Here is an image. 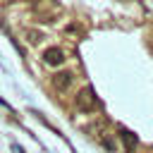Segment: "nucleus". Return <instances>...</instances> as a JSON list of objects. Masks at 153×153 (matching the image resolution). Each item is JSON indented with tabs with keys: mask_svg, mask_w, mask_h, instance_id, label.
I'll return each mask as SVG.
<instances>
[{
	"mask_svg": "<svg viewBox=\"0 0 153 153\" xmlns=\"http://www.w3.org/2000/svg\"><path fill=\"white\" fill-rule=\"evenodd\" d=\"M76 108L81 112H91L98 108V98H96V91L91 86H84L79 93H76Z\"/></svg>",
	"mask_w": 153,
	"mask_h": 153,
	"instance_id": "nucleus-1",
	"label": "nucleus"
},
{
	"mask_svg": "<svg viewBox=\"0 0 153 153\" xmlns=\"http://www.w3.org/2000/svg\"><path fill=\"white\" fill-rule=\"evenodd\" d=\"M43 62H45V65H50V67H57V65H62V62H65V53H62V48L53 45V48L43 50Z\"/></svg>",
	"mask_w": 153,
	"mask_h": 153,
	"instance_id": "nucleus-2",
	"label": "nucleus"
},
{
	"mask_svg": "<svg viewBox=\"0 0 153 153\" xmlns=\"http://www.w3.org/2000/svg\"><path fill=\"white\" fill-rule=\"evenodd\" d=\"M120 139H122V143H124V151H127V153H134V151H136L139 139H136V134H134V131H129V129L120 127Z\"/></svg>",
	"mask_w": 153,
	"mask_h": 153,
	"instance_id": "nucleus-3",
	"label": "nucleus"
},
{
	"mask_svg": "<svg viewBox=\"0 0 153 153\" xmlns=\"http://www.w3.org/2000/svg\"><path fill=\"white\" fill-rule=\"evenodd\" d=\"M72 72H57V74H53V86L57 88V91H67L69 86H72Z\"/></svg>",
	"mask_w": 153,
	"mask_h": 153,
	"instance_id": "nucleus-4",
	"label": "nucleus"
},
{
	"mask_svg": "<svg viewBox=\"0 0 153 153\" xmlns=\"http://www.w3.org/2000/svg\"><path fill=\"white\" fill-rule=\"evenodd\" d=\"M29 38H31V43H38L41 41V33L38 31H29Z\"/></svg>",
	"mask_w": 153,
	"mask_h": 153,
	"instance_id": "nucleus-5",
	"label": "nucleus"
}]
</instances>
